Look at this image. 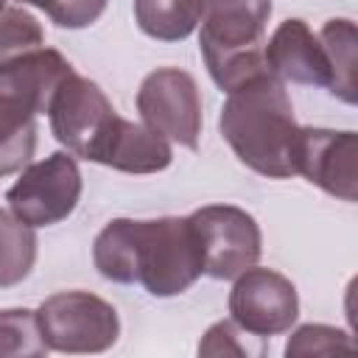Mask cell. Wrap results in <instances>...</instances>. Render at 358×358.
Masks as SVG:
<instances>
[{
	"mask_svg": "<svg viewBox=\"0 0 358 358\" xmlns=\"http://www.w3.org/2000/svg\"><path fill=\"white\" fill-rule=\"evenodd\" d=\"M39 48H45V34L36 17L28 8L6 3L0 14V62L39 50Z\"/></svg>",
	"mask_w": 358,
	"mask_h": 358,
	"instance_id": "20",
	"label": "cell"
},
{
	"mask_svg": "<svg viewBox=\"0 0 358 358\" xmlns=\"http://www.w3.org/2000/svg\"><path fill=\"white\" fill-rule=\"evenodd\" d=\"M299 176L341 201H358V131L302 126Z\"/></svg>",
	"mask_w": 358,
	"mask_h": 358,
	"instance_id": "11",
	"label": "cell"
},
{
	"mask_svg": "<svg viewBox=\"0 0 358 358\" xmlns=\"http://www.w3.org/2000/svg\"><path fill=\"white\" fill-rule=\"evenodd\" d=\"M221 137L235 157L260 176L291 179L299 173L302 126L285 84L266 73L227 95L218 117Z\"/></svg>",
	"mask_w": 358,
	"mask_h": 358,
	"instance_id": "2",
	"label": "cell"
},
{
	"mask_svg": "<svg viewBox=\"0 0 358 358\" xmlns=\"http://www.w3.org/2000/svg\"><path fill=\"white\" fill-rule=\"evenodd\" d=\"M266 64L282 84L330 87V59L305 20H282L266 42Z\"/></svg>",
	"mask_w": 358,
	"mask_h": 358,
	"instance_id": "12",
	"label": "cell"
},
{
	"mask_svg": "<svg viewBox=\"0 0 358 358\" xmlns=\"http://www.w3.org/2000/svg\"><path fill=\"white\" fill-rule=\"evenodd\" d=\"M207 3H162V0H137L134 20L143 34L162 42H179L196 31L204 20Z\"/></svg>",
	"mask_w": 358,
	"mask_h": 358,
	"instance_id": "15",
	"label": "cell"
},
{
	"mask_svg": "<svg viewBox=\"0 0 358 358\" xmlns=\"http://www.w3.org/2000/svg\"><path fill=\"white\" fill-rule=\"evenodd\" d=\"M48 120L50 134L67 148V154L98 162L120 115L92 78L73 73L59 87Z\"/></svg>",
	"mask_w": 358,
	"mask_h": 358,
	"instance_id": "6",
	"label": "cell"
},
{
	"mask_svg": "<svg viewBox=\"0 0 358 358\" xmlns=\"http://www.w3.org/2000/svg\"><path fill=\"white\" fill-rule=\"evenodd\" d=\"M0 229H3V288H11L14 282L25 280L31 274V266L36 260V235L34 227L17 221L8 210L0 213Z\"/></svg>",
	"mask_w": 358,
	"mask_h": 358,
	"instance_id": "18",
	"label": "cell"
},
{
	"mask_svg": "<svg viewBox=\"0 0 358 358\" xmlns=\"http://www.w3.org/2000/svg\"><path fill=\"white\" fill-rule=\"evenodd\" d=\"M229 313L243 330L257 336H280L291 330L299 316V294L296 285L274 271L255 266L243 271L229 291Z\"/></svg>",
	"mask_w": 358,
	"mask_h": 358,
	"instance_id": "10",
	"label": "cell"
},
{
	"mask_svg": "<svg viewBox=\"0 0 358 358\" xmlns=\"http://www.w3.org/2000/svg\"><path fill=\"white\" fill-rule=\"evenodd\" d=\"M282 358H358V341L341 327L310 322L288 336Z\"/></svg>",
	"mask_w": 358,
	"mask_h": 358,
	"instance_id": "16",
	"label": "cell"
},
{
	"mask_svg": "<svg viewBox=\"0 0 358 358\" xmlns=\"http://www.w3.org/2000/svg\"><path fill=\"white\" fill-rule=\"evenodd\" d=\"M39 330L50 350L64 355H98L120 336L117 310L90 291H59L36 308Z\"/></svg>",
	"mask_w": 358,
	"mask_h": 358,
	"instance_id": "5",
	"label": "cell"
},
{
	"mask_svg": "<svg viewBox=\"0 0 358 358\" xmlns=\"http://www.w3.org/2000/svg\"><path fill=\"white\" fill-rule=\"evenodd\" d=\"M98 274L117 285H143L151 296L185 294L201 274L204 257L190 218H112L92 241Z\"/></svg>",
	"mask_w": 358,
	"mask_h": 358,
	"instance_id": "1",
	"label": "cell"
},
{
	"mask_svg": "<svg viewBox=\"0 0 358 358\" xmlns=\"http://www.w3.org/2000/svg\"><path fill=\"white\" fill-rule=\"evenodd\" d=\"M3 327V358H48V341L39 330L36 310L6 308L0 313Z\"/></svg>",
	"mask_w": 358,
	"mask_h": 358,
	"instance_id": "19",
	"label": "cell"
},
{
	"mask_svg": "<svg viewBox=\"0 0 358 358\" xmlns=\"http://www.w3.org/2000/svg\"><path fill=\"white\" fill-rule=\"evenodd\" d=\"M196 358H268V344L263 336L243 330L238 322L221 319L199 338Z\"/></svg>",
	"mask_w": 358,
	"mask_h": 358,
	"instance_id": "17",
	"label": "cell"
},
{
	"mask_svg": "<svg viewBox=\"0 0 358 358\" xmlns=\"http://www.w3.org/2000/svg\"><path fill=\"white\" fill-rule=\"evenodd\" d=\"M268 17H271V3L263 0L207 3L199 31V50L210 78L227 95L271 73L266 64Z\"/></svg>",
	"mask_w": 358,
	"mask_h": 358,
	"instance_id": "4",
	"label": "cell"
},
{
	"mask_svg": "<svg viewBox=\"0 0 358 358\" xmlns=\"http://www.w3.org/2000/svg\"><path fill=\"white\" fill-rule=\"evenodd\" d=\"M73 64L53 48L0 62V173L22 168L36 148V117L45 115Z\"/></svg>",
	"mask_w": 358,
	"mask_h": 358,
	"instance_id": "3",
	"label": "cell"
},
{
	"mask_svg": "<svg viewBox=\"0 0 358 358\" xmlns=\"http://www.w3.org/2000/svg\"><path fill=\"white\" fill-rule=\"evenodd\" d=\"M204 257V274L213 280H238L255 268L263 252V235L246 210L235 204H207L190 215Z\"/></svg>",
	"mask_w": 358,
	"mask_h": 358,
	"instance_id": "8",
	"label": "cell"
},
{
	"mask_svg": "<svg viewBox=\"0 0 358 358\" xmlns=\"http://www.w3.org/2000/svg\"><path fill=\"white\" fill-rule=\"evenodd\" d=\"M39 8L59 28H87L103 14L106 3H84V0H76V3H42Z\"/></svg>",
	"mask_w": 358,
	"mask_h": 358,
	"instance_id": "21",
	"label": "cell"
},
{
	"mask_svg": "<svg viewBox=\"0 0 358 358\" xmlns=\"http://www.w3.org/2000/svg\"><path fill=\"white\" fill-rule=\"evenodd\" d=\"M344 316H347V324H350L352 338L358 341V274L347 282V291H344Z\"/></svg>",
	"mask_w": 358,
	"mask_h": 358,
	"instance_id": "22",
	"label": "cell"
},
{
	"mask_svg": "<svg viewBox=\"0 0 358 358\" xmlns=\"http://www.w3.org/2000/svg\"><path fill=\"white\" fill-rule=\"evenodd\" d=\"M319 39L330 59L327 92L344 103L358 106V22L333 17L322 25Z\"/></svg>",
	"mask_w": 358,
	"mask_h": 358,
	"instance_id": "14",
	"label": "cell"
},
{
	"mask_svg": "<svg viewBox=\"0 0 358 358\" xmlns=\"http://www.w3.org/2000/svg\"><path fill=\"white\" fill-rule=\"evenodd\" d=\"M81 199V171L73 154L53 151L22 168L6 190L8 213L28 227H53L64 221Z\"/></svg>",
	"mask_w": 358,
	"mask_h": 358,
	"instance_id": "7",
	"label": "cell"
},
{
	"mask_svg": "<svg viewBox=\"0 0 358 358\" xmlns=\"http://www.w3.org/2000/svg\"><path fill=\"white\" fill-rule=\"evenodd\" d=\"M173 159L171 143L151 131L145 123H134L120 117L98 165L123 171V173H157L165 171Z\"/></svg>",
	"mask_w": 358,
	"mask_h": 358,
	"instance_id": "13",
	"label": "cell"
},
{
	"mask_svg": "<svg viewBox=\"0 0 358 358\" xmlns=\"http://www.w3.org/2000/svg\"><path fill=\"white\" fill-rule=\"evenodd\" d=\"M137 112L143 123L190 151L201 137V92L196 78L179 67H157L137 90Z\"/></svg>",
	"mask_w": 358,
	"mask_h": 358,
	"instance_id": "9",
	"label": "cell"
}]
</instances>
